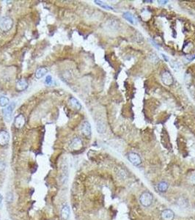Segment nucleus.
<instances>
[{
    "mask_svg": "<svg viewBox=\"0 0 195 220\" xmlns=\"http://www.w3.org/2000/svg\"><path fill=\"white\" fill-rule=\"evenodd\" d=\"M123 17L126 21H128V22H130L131 24H136V21H135V19H134V16H133L132 14L130 13H128V12L124 13H123Z\"/></svg>",
    "mask_w": 195,
    "mask_h": 220,
    "instance_id": "nucleus-14",
    "label": "nucleus"
},
{
    "mask_svg": "<svg viewBox=\"0 0 195 220\" xmlns=\"http://www.w3.org/2000/svg\"><path fill=\"white\" fill-rule=\"evenodd\" d=\"M139 201L143 206H150L153 202V195L148 191H145V192L142 193V195L140 196Z\"/></svg>",
    "mask_w": 195,
    "mask_h": 220,
    "instance_id": "nucleus-1",
    "label": "nucleus"
},
{
    "mask_svg": "<svg viewBox=\"0 0 195 220\" xmlns=\"http://www.w3.org/2000/svg\"><path fill=\"white\" fill-rule=\"evenodd\" d=\"M6 199H7V200L8 201V202H11V201H13V194L12 193H8V194H7Z\"/></svg>",
    "mask_w": 195,
    "mask_h": 220,
    "instance_id": "nucleus-20",
    "label": "nucleus"
},
{
    "mask_svg": "<svg viewBox=\"0 0 195 220\" xmlns=\"http://www.w3.org/2000/svg\"><path fill=\"white\" fill-rule=\"evenodd\" d=\"M9 104V99L7 97L4 96H1L0 97V106L1 107H6Z\"/></svg>",
    "mask_w": 195,
    "mask_h": 220,
    "instance_id": "nucleus-18",
    "label": "nucleus"
},
{
    "mask_svg": "<svg viewBox=\"0 0 195 220\" xmlns=\"http://www.w3.org/2000/svg\"><path fill=\"white\" fill-rule=\"evenodd\" d=\"M161 79H162L164 85H167V86H170L173 84V78L169 71H164L162 75H161Z\"/></svg>",
    "mask_w": 195,
    "mask_h": 220,
    "instance_id": "nucleus-4",
    "label": "nucleus"
},
{
    "mask_svg": "<svg viewBox=\"0 0 195 220\" xmlns=\"http://www.w3.org/2000/svg\"><path fill=\"white\" fill-rule=\"evenodd\" d=\"M2 202H3V197L1 194H0V208L2 205Z\"/></svg>",
    "mask_w": 195,
    "mask_h": 220,
    "instance_id": "nucleus-23",
    "label": "nucleus"
},
{
    "mask_svg": "<svg viewBox=\"0 0 195 220\" xmlns=\"http://www.w3.org/2000/svg\"><path fill=\"white\" fill-rule=\"evenodd\" d=\"M25 124V118L23 115H18L15 117L14 120V125L17 129H21Z\"/></svg>",
    "mask_w": 195,
    "mask_h": 220,
    "instance_id": "nucleus-7",
    "label": "nucleus"
},
{
    "mask_svg": "<svg viewBox=\"0 0 195 220\" xmlns=\"http://www.w3.org/2000/svg\"><path fill=\"white\" fill-rule=\"evenodd\" d=\"M185 58H186V59L188 60V61H192V60H195V54L194 55H190V56H186V57H185Z\"/></svg>",
    "mask_w": 195,
    "mask_h": 220,
    "instance_id": "nucleus-22",
    "label": "nucleus"
},
{
    "mask_svg": "<svg viewBox=\"0 0 195 220\" xmlns=\"http://www.w3.org/2000/svg\"><path fill=\"white\" fill-rule=\"evenodd\" d=\"M15 103L13 102L11 103L10 104H9V105H7V107L4 109H3L2 110L4 120L7 122H8V123L10 121L11 119H12V115L13 112L14 108H15Z\"/></svg>",
    "mask_w": 195,
    "mask_h": 220,
    "instance_id": "nucleus-2",
    "label": "nucleus"
},
{
    "mask_svg": "<svg viewBox=\"0 0 195 220\" xmlns=\"http://www.w3.org/2000/svg\"><path fill=\"white\" fill-rule=\"evenodd\" d=\"M28 87V83L25 79H20L16 82V88L19 91L26 90Z\"/></svg>",
    "mask_w": 195,
    "mask_h": 220,
    "instance_id": "nucleus-11",
    "label": "nucleus"
},
{
    "mask_svg": "<svg viewBox=\"0 0 195 220\" xmlns=\"http://www.w3.org/2000/svg\"><path fill=\"white\" fill-rule=\"evenodd\" d=\"M47 69L46 68H40L37 70L35 73V77L36 78L38 79H40L42 78L43 76L46 75V74L47 73Z\"/></svg>",
    "mask_w": 195,
    "mask_h": 220,
    "instance_id": "nucleus-15",
    "label": "nucleus"
},
{
    "mask_svg": "<svg viewBox=\"0 0 195 220\" xmlns=\"http://www.w3.org/2000/svg\"><path fill=\"white\" fill-rule=\"evenodd\" d=\"M62 218L64 220H68L70 216V208L68 205H64L61 210Z\"/></svg>",
    "mask_w": 195,
    "mask_h": 220,
    "instance_id": "nucleus-12",
    "label": "nucleus"
},
{
    "mask_svg": "<svg viewBox=\"0 0 195 220\" xmlns=\"http://www.w3.org/2000/svg\"><path fill=\"white\" fill-rule=\"evenodd\" d=\"M162 57H164V60H166V61H168L167 57H166L165 56V55H164V54H162Z\"/></svg>",
    "mask_w": 195,
    "mask_h": 220,
    "instance_id": "nucleus-26",
    "label": "nucleus"
},
{
    "mask_svg": "<svg viewBox=\"0 0 195 220\" xmlns=\"http://www.w3.org/2000/svg\"><path fill=\"white\" fill-rule=\"evenodd\" d=\"M168 186H169V185H168L167 183H166V182H161V183H158V189L161 192H164V191L167 190Z\"/></svg>",
    "mask_w": 195,
    "mask_h": 220,
    "instance_id": "nucleus-17",
    "label": "nucleus"
},
{
    "mask_svg": "<svg viewBox=\"0 0 195 220\" xmlns=\"http://www.w3.org/2000/svg\"><path fill=\"white\" fill-rule=\"evenodd\" d=\"M10 140V135L5 131H0V145L4 146L8 143Z\"/></svg>",
    "mask_w": 195,
    "mask_h": 220,
    "instance_id": "nucleus-6",
    "label": "nucleus"
},
{
    "mask_svg": "<svg viewBox=\"0 0 195 220\" xmlns=\"http://www.w3.org/2000/svg\"><path fill=\"white\" fill-rule=\"evenodd\" d=\"M158 2L161 4H166L167 3V1H161V0H160V1H158Z\"/></svg>",
    "mask_w": 195,
    "mask_h": 220,
    "instance_id": "nucleus-24",
    "label": "nucleus"
},
{
    "mask_svg": "<svg viewBox=\"0 0 195 220\" xmlns=\"http://www.w3.org/2000/svg\"><path fill=\"white\" fill-rule=\"evenodd\" d=\"M95 3H96V4H98V5H99L101 7H102V8L105 9V10H114L113 7H111L110 5H109V4H107V3L104 2V1H102L96 0V1H95Z\"/></svg>",
    "mask_w": 195,
    "mask_h": 220,
    "instance_id": "nucleus-16",
    "label": "nucleus"
},
{
    "mask_svg": "<svg viewBox=\"0 0 195 220\" xmlns=\"http://www.w3.org/2000/svg\"><path fill=\"white\" fill-rule=\"evenodd\" d=\"M191 180H192L193 183H195V175H194L192 177H191Z\"/></svg>",
    "mask_w": 195,
    "mask_h": 220,
    "instance_id": "nucleus-25",
    "label": "nucleus"
},
{
    "mask_svg": "<svg viewBox=\"0 0 195 220\" xmlns=\"http://www.w3.org/2000/svg\"><path fill=\"white\" fill-rule=\"evenodd\" d=\"M5 163L2 160H0V172L3 171L5 169Z\"/></svg>",
    "mask_w": 195,
    "mask_h": 220,
    "instance_id": "nucleus-21",
    "label": "nucleus"
},
{
    "mask_svg": "<svg viewBox=\"0 0 195 220\" xmlns=\"http://www.w3.org/2000/svg\"><path fill=\"white\" fill-rule=\"evenodd\" d=\"M175 216V213L172 210L166 209L164 210L161 213V217L164 220H172Z\"/></svg>",
    "mask_w": 195,
    "mask_h": 220,
    "instance_id": "nucleus-9",
    "label": "nucleus"
},
{
    "mask_svg": "<svg viewBox=\"0 0 195 220\" xmlns=\"http://www.w3.org/2000/svg\"><path fill=\"white\" fill-rule=\"evenodd\" d=\"M128 160L131 161V164H133L134 165L138 166L142 163L141 161V158L137 153H130L128 156Z\"/></svg>",
    "mask_w": 195,
    "mask_h": 220,
    "instance_id": "nucleus-5",
    "label": "nucleus"
},
{
    "mask_svg": "<svg viewBox=\"0 0 195 220\" xmlns=\"http://www.w3.org/2000/svg\"><path fill=\"white\" fill-rule=\"evenodd\" d=\"M52 83V78L51 76H47L45 80V84L46 85H50Z\"/></svg>",
    "mask_w": 195,
    "mask_h": 220,
    "instance_id": "nucleus-19",
    "label": "nucleus"
},
{
    "mask_svg": "<svg viewBox=\"0 0 195 220\" xmlns=\"http://www.w3.org/2000/svg\"><path fill=\"white\" fill-rule=\"evenodd\" d=\"M13 26V21L10 18H3L2 21H1L0 24V26H1V29L4 32H7L8 30L11 29Z\"/></svg>",
    "mask_w": 195,
    "mask_h": 220,
    "instance_id": "nucleus-3",
    "label": "nucleus"
},
{
    "mask_svg": "<svg viewBox=\"0 0 195 220\" xmlns=\"http://www.w3.org/2000/svg\"><path fill=\"white\" fill-rule=\"evenodd\" d=\"M82 131L84 135H85L86 137H90L91 135V126L89 123V122H84L82 126Z\"/></svg>",
    "mask_w": 195,
    "mask_h": 220,
    "instance_id": "nucleus-8",
    "label": "nucleus"
},
{
    "mask_svg": "<svg viewBox=\"0 0 195 220\" xmlns=\"http://www.w3.org/2000/svg\"><path fill=\"white\" fill-rule=\"evenodd\" d=\"M69 102H70V104L71 105V107H72L73 108L76 109V110H79L81 108H82V105H81V104L79 103V101L77 100V99H75V98H74V97L71 98V99H70Z\"/></svg>",
    "mask_w": 195,
    "mask_h": 220,
    "instance_id": "nucleus-13",
    "label": "nucleus"
},
{
    "mask_svg": "<svg viewBox=\"0 0 195 220\" xmlns=\"http://www.w3.org/2000/svg\"><path fill=\"white\" fill-rule=\"evenodd\" d=\"M82 147V142L79 138H75L72 140L71 143V148L73 150H79Z\"/></svg>",
    "mask_w": 195,
    "mask_h": 220,
    "instance_id": "nucleus-10",
    "label": "nucleus"
}]
</instances>
